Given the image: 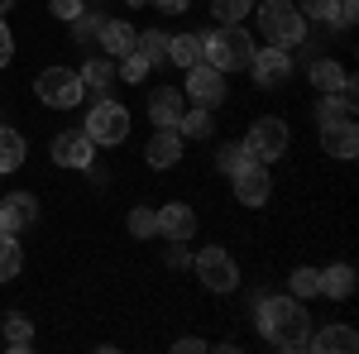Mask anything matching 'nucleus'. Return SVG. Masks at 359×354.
<instances>
[{
    "label": "nucleus",
    "instance_id": "6e6552de",
    "mask_svg": "<svg viewBox=\"0 0 359 354\" xmlns=\"http://www.w3.org/2000/svg\"><path fill=\"white\" fill-rule=\"evenodd\" d=\"M230 191H235V201L249 206V211H259V206H269V196H273V177H269V168L259 163V158H249L230 172Z\"/></svg>",
    "mask_w": 359,
    "mask_h": 354
},
{
    "label": "nucleus",
    "instance_id": "79ce46f5",
    "mask_svg": "<svg viewBox=\"0 0 359 354\" xmlns=\"http://www.w3.org/2000/svg\"><path fill=\"white\" fill-rule=\"evenodd\" d=\"M5 10H15V0H0V15H5Z\"/></svg>",
    "mask_w": 359,
    "mask_h": 354
},
{
    "label": "nucleus",
    "instance_id": "7ed1b4c3",
    "mask_svg": "<svg viewBox=\"0 0 359 354\" xmlns=\"http://www.w3.org/2000/svg\"><path fill=\"white\" fill-rule=\"evenodd\" d=\"M259 29L278 48H302L306 43V15L292 0H259Z\"/></svg>",
    "mask_w": 359,
    "mask_h": 354
},
{
    "label": "nucleus",
    "instance_id": "2f4dec72",
    "mask_svg": "<svg viewBox=\"0 0 359 354\" xmlns=\"http://www.w3.org/2000/svg\"><path fill=\"white\" fill-rule=\"evenodd\" d=\"M72 34H77V43H82V48H91V43H96V34H101V15H96V10H82V15L72 20Z\"/></svg>",
    "mask_w": 359,
    "mask_h": 354
},
{
    "label": "nucleus",
    "instance_id": "39448f33",
    "mask_svg": "<svg viewBox=\"0 0 359 354\" xmlns=\"http://www.w3.org/2000/svg\"><path fill=\"white\" fill-rule=\"evenodd\" d=\"M192 268H196V282H201L206 292H216V297H225V292L240 287V264H235L230 249H221V245H206L192 259Z\"/></svg>",
    "mask_w": 359,
    "mask_h": 354
},
{
    "label": "nucleus",
    "instance_id": "f704fd0d",
    "mask_svg": "<svg viewBox=\"0 0 359 354\" xmlns=\"http://www.w3.org/2000/svg\"><path fill=\"white\" fill-rule=\"evenodd\" d=\"M115 72H120V77H125V82H144V77H149V72H154V67H149V62H144V57L139 53H125L120 57V67H115Z\"/></svg>",
    "mask_w": 359,
    "mask_h": 354
},
{
    "label": "nucleus",
    "instance_id": "ea45409f",
    "mask_svg": "<svg viewBox=\"0 0 359 354\" xmlns=\"http://www.w3.org/2000/svg\"><path fill=\"white\" fill-rule=\"evenodd\" d=\"M172 350H177V354H201V350H206V340H196V335H182Z\"/></svg>",
    "mask_w": 359,
    "mask_h": 354
},
{
    "label": "nucleus",
    "instance_id": "37998d69",
    "mask_svg": "<svg viewBox=\"0 0 359 354\" xmlns=\"http://www.w3.org/2000/svg\"><path fill=\"white\" fill-rule=\"evenodd\" d=\"M130 5H144V0H130Z\"/></svg>",
    "mask_w": 359,
    "mask_h": 354
},
{
    "label": "nucleus",
    "instance_id": "a19ab883",
    "mask_svg": "<svg viewBox=\"0 0 359 354\" xmlns=\"http://www.w3.org/2000/svg\"><path fill=\"white\" fill-rule=\"evenodd\" d=\"M149 5H158V10H168V15H182L192 0H149Z\"/></svg>",
    "mask_w": 359,
    "mask_h": 354
},
{
    "label": "nucleus",
    "instance_id": "f3484780",
    "mask_svg": "<svg viewBox=\"0 0 359 354\" xmlns=\"http://www.w3.org/2000/svg\"><path fill=\"white\" fill-rule=\"evenodd\" d=\"M96 43H101V53H106V57H125V53H135L139 34H135V25H125V20H101Z\"/></svg>",
    "mask_w": 359,
    "mask_h": 354
},
{
    "label": "nucleus",
    "instance_id": "4be33fe9",
    "mask_svg": "<svg viewBox=\"0 0 359 354\" xmlns=\"http://www.w3.org/2000/svg\"><path fill=\"white\" fill-rule=\"evenodd\" d=\"M25 154H29L25 135L0 125V172H15V168H25Z\"/></svg>",
    "mask_w": 359,
    "mask_h": 354
},
{
    "label": "nucleus",
    "instance_id": "f03ea898",
    "mask_svg": "<svg viewBox=\"0 0 359 354\" xmlns=\"http://www.w3.org/2000/svg\"><path fill=\"white\" fill-rule=\"evenodd\" d=\"M254 57V39L245 25H216L201 34V62H211L216 72H245Z\"/></svg>",
    "mask_w": 359,
    "mask_h": 354
},
{
    "label": "nucleus",
    "instance_id": "393cba45",
    "mask_svg": "<svg viewBox=\"0 0 359 354\" xmlns=\"http://www.w3.org/2000/svg\"><path fill=\"white\" fill-rule=\"evenodd\" d=\"M25 268V249H20V235H5L0 230V282H15Z\"/></svg>",
    "mask_w": 359,
    "mask_h": 354
},
{
    "label": "nucleus",
    "instance_id": "f257e3e1",
    "mask_svg": "<svg viewBox=\"0 0 359 354\" xmlns=\"http://www.w3.org/2000/svg\"><path fill=\"white\" fill-rule=\"evenodd\" d=\"M259 330H264V340L273 345V350H287L297 354L306 350V340H311V316H306V306L292 292H283V297H259Z\"/></svg>",
    "mask_w": 359,
    "mask_h": 354
},
{
    "label": "nucleus",
    "instance_id": "6ab92c4d",
    "mask_svg": "<svg viewBox=\"0 0 359 354\" xmlns=\"http://www.w3.org/2000/svg\"><path fill=\"white\" fill-rule=\"evenodd\" d=\"M77 77H82L86 96H101V91H111V86H115V77H120V72H115V62L106 53H91L82 62V72H77Z\"/></svg>",
    "mask_w": 359,
    "mask_h": 354
},
{
    "label": "nucleus",
    "instance_id": "c756f323",
    "mask_svg": "<svg viewBox=\"0 0 359 354\" xmlns=\"http://www.w3.org/2000/svg\"><path fill=\"white\" fill-rule=\"evenodd\" d=\"M125 225H130L135 240H154V235H158V211H154V206H135Z\"/></svg>",
    "mask_w": 359,
    "mask_h": 354
},
{
    "label": "nucleus",
    "instance_id": "f8f14e48",
    "mask_svg": "<svg viewBox=\"0 0 359 354\" xmlns=\"http://www.w3.org/2000/svg\"><path fill=\"white\" fill-rule=\"evenodd\" d=\"M34 220H39V201H34L29 191L0 196V230H5V235H25Z\"/></svg>",
    "mask_w": 359,
    "mask_h": 354
},
{
    "label": "nucleus",
    "instance_id": "4c0bfd02",
    "mask_svg": "<svg viewBox=\"0 0 359 354\" xmlns=\"http://www.w3.org/2000/svg\"><path fill=\"white\" fill-rule=\"evenodd\" d=\"M359 20V0H340V10H335V29H355Z\"/></svg>",
    "mask_w": 359,
    "mask_h": 354
},
{
    "label": "nucleus",
    "instance_id": "2eb2a0df",
    "mask_svg": "<svg viewBox=\"0 0 359 354\" xmlns=\"http://www.w3.org/2000/svg\"><path fill=\"white\" fill-rule=\"evenodd\" d=\"M158 235H163V240H192L196 235V211L187 206V201L158 206Z\"/></svg>",
    "mask_w": 359,
    "mask_h": 354
},
{
    "label": "nucleus",
    "instance_id": "1a4fd4ad",
    "mask_svg": "<svg viewBox=\"0 0 359 354\" xmlns=\"http://www.w3.org/2000/svg\"><path fill=\"white\" fill-rule=\"evenodd\" d=\"M249 72H254V86H259V91H283V86L292 82V53H287V48H278V43L254 48Z\"/></svg>",
    "mask_w": 359,
    "mask_h": 354
},
{
    "label": "nucleus",
    "instance_id": "cd10ccee",
    "mask_svg": "<svg viewBox=\"0 0 359 354\" xmlns=\"http://www.w3.org/2000/svg\"><path fill=\"white\" fill-rule=\"evenodd\" d=\"M316 120L321 125H340V120H355V101H345L340 91H326L321 106H316Z\"/></svg>",
    "mask_w": 359,
    "mask_h": 354
},
{
    "label": "nucleus",
    "instance_id": "9b49d317",
    "mask_svg": "<svg viewBox=\"0 0 359 354\" xmlns=\"http://www.w3.org/2000/svg\"><path fill=\"white\" fill-rule=\"evenodd\" d=\"M53 163L57 168H91V158H96V144H91V135L86 130H67V135L53 139Z\"/></svg>",
    "mask_w": 359,
    "mask_h": 354
},
{
    "label": "nucleus",
    "instance_id": "bb28decb",
    "mask_svg": "<svg viewBox=\"0 0 359 354\" xmlns=\"http://www.w3.org/2000/svg\"><path fill=\"white\" fill-rule=\"evenodd\" d=\"M177 135H182V139H211V135H216V120H211V110H206V106L182 110V120H177Z\"/></svg>",
    "mask_w": 359,
    "mask_h": 354
},
{
    "label": "nucleus",
    "instance_id": "5701e85b",
    "mask_svg": "<svg viewBox=\"0 0 359 354\" xmlns=\"http://www.w3.org/2000/svg\"><path fill=\"white\" fill-rule=\"evenodd\" d=\"M168 39H172V34H163V29H144L139 43H135V53L144 57L149 67H163L168 62Z\"/></svg>",
    "mask_w": 359,
    "mask_h": 354
},
{
    "label": "nucleus",
    "instance_id": "72a5a7b5",
    "mask_svg": "<svg viewBox=\"0 0 359 354\" xmlns=\"http://www.w3.org/2000/svg\"><path fill=\"white\" fill-rule=\"evenodd\" d=\"M240 163H249L245 144H221V149H216V168H221V172H235Z\"/></svg>",
    "mask_w": 359,
    "mask_h": 354
},
{
    "label": "nucleus",
    "instance_id": "a211bd4d",
    "mask_svg": "<svg viewBox=\"0 0 359 354\" xmlns=\"http://www.w3.org/2000/svg\"><path fill=\"white\" fill-rule=\"evenodd\" d=\"M321 149H326L331 158H355V154H359V130H355V120L321 125Z\"/></svg>",
    "mask_w": 359,
    "mask_h": 354
},
{
    "label": "nucleus",
    "instance_id": "e433bc0d",
    "mask_svg": "<svg viewBox=\"0 0 359 354\" xmlns=\"http://www.w3.org/2000/svg\"><path fill=\"white\" fill-rule=\"evenodd\" d=\"M168 268H192V254H187V240H168Z\"/></svg>",
    "mask_w": 359,
    "mask_h": 354
},
{
    "label": "nucleus",
    "instance_id": "aec40b11",
    "mask_svg": "<svg viewBox=\"0 0 359 354\" xmlns=\"http://www.w3.org/2000/svg\"><path fill=\"white\" fill-rule=\"evenodd\" d=\"M316 292L331 297V301L355 297V268H350V264H331V268H321V287H316Z\"/></svg>",
    "mask_w": 359,
    "mask_h": 354
},
{
    "label": "nucleus",
    "instance_id": "20e7f679",
    "mask_svg": "<svg viewBox=\"0 0 359 354\" xmlns=\"http://www.w3.org/2000/svg\"><path fill=\"white\" fill-rule=\"evenodd\" d=\"M86 135H91V144H101V149H115V144H125L130 139V110L120 106V101H111V96H96V106L86 110Z\"/></svg>",
    "mask_w": 359,
    "mask_h": 354
},
{
    "label": "nucleus",
    "instance_id": "9d476101",
    "mask_svg": "<svg viewBox=\"0 0 359 354\" xmlns=\"http://www.w3.org/2000/svg\"><path fill=\"white\" fill-rule=\"evenodd\" d=\"M182 96H187V101H196V106H206V110H216L225 101V72H216L211 62L187 67V86H182Z\"/></svg>",
    "mask_w": 359,
    "mask_h": 354
},
{
    "label": "nucleus",
    "instance_id": "c9c22d12",
    "mask_svg": "<svg viewBox=\"0 0 359 354\" xmlns=\"http://www.w3.org/2000/svg\"><path fill=\"white\" fill-rule=\"evenodd\" d=\"M48 10H53L62 25H72V20H77V15L86 10V0H48Z\"/></svg>",
    "mask_w": 359,
    "mask_h": 354
},
{
    "label": "nucleus",
    "instance_id": "ddd939ff",
    "mask_svg": "<svg viewBox=\"0 0 359 354\" xmlns=\"http://www.w3.org/2000/svg\"><path fill=\"white\" fill-rule=\"evenodd\" d=\"M306 350H316V354H355L359 350V330L345 326V321H331V326L311 330Z\"/></svg>",
    "mask_w": 359,
    "mask_h": 354
},
{
    "label": "nucleus",
    "instance_id": "0eeeda50",
    "mask_svg": "<svg viewBox=\"0 0 359 354\" xmlns=\"http://www.w3.org/2000/svg\"><path fill=\"white\" fill-rule=\"evenodd\" d=\"M249 149V158H259V163H278L283 154H287V125L278 120V115H264V120H254L249 125V135L240 139Z\"/></svg>",
    "mask_w": 359,
    "mask_h": 354
},
{
    "label": "nucleus",
    "instance_id": "423d86ee",
    "mask_svg": "<svg viewBox=\"0 0 359 354\" xmlns=\"http://www.w3.org/2000/svg\"><path fill=\"white\" fill-rule=\"evenodd\" d=\"M34 91H39V101L48 110H72V106L86 101V86L72 67H43V72L34 77Z\"/></svg>",
    "mask_w": 359,
    "mask_h": 354
},
{
    "label": "nucleus",
    "instance_id": "a878e982",
    "mask_svg": "<svg viewBox=\"0 0 359 354\" xmlns=\"http://www.w3.org/2000/svg\"><path fill=\"white\" fill-rule=\"evenodd\" d=\"M306 77H311V86H316L321 96H326V91H340V82H345V67H340L335 57H316Z\"/></svg>",
    "mask_w": 359,
    "mask_h": 354
},
{
    "label": "nucleus",
    "instance_id": "473e14b6",
    "mask_svg": "<svg viewBox=\"0 0 359 354\" xmlns=\"http://www.w3.org/2000/svg\"><path fill=\"white\" fill-rule=\"evenodd\" d=\"M297 10H302L306 20H316V25H335L340 0H297Z\"/></svg>",
    "mask_w": 359,
    "mask_h": 354
},
{
    "label": "nucleus",
    "instance_id": "dca6fc26",
    "mask_svg": "<svg viewBox=\"0 0 359 354\" xmlns=\"http://www.w3.org/2000/svg\"><path fill=\"white\" fill-rule=\"evenodd\" d=\"M144 163L158 168V172L177 168V163H182V135H177V130H158V135L144 144Z\"/></svg>",
    "mask_w": 359,
    "mask_h": 354
},
{
    "label": "nucleus",
    "instance_id": "4468645a",
    "mask_svg": "<svg viewBox=\"0 0 359 354\" xmlns=\"http://www.w3.org/2000/svg\"><path fill=\"white\" fill-rule=\"evenodd\" d=\"M182 110H187V96H182L177 86H158V91L149 96V120H154L158 130H177Z\"/></svg>",
    "mask_w": 359,
    "mask_h": 354
},
{
    "label": "nucleus",
    "instance_id": "58836bf2",
    "mask_svg": "<svg viewBox=\"0 0 359 354\" xmlns=\"http://www.w3.org/2000/svg\"><path fill=\"white\" fill-rule=\"evenodd\" d=\"M10 57H15V39H10V25L0 20V67H10Z\"/></svg>",
    "mask_w": 359,
    "mask_h": 354
},
{
    "label": "nucleus",
    "instance_id": "7c9ffc66",
    "mask_svg": "<svg viewBox=\"0 0 359 354\" xmlns=\"http://www.w3.org/2000/svg\"><path fill=\"white\" fill-rule=\"evenodd\" d=\"M316 287H321V268H292V278H287V292L297 301L316 297Z\"/></svg>",
    "mask_w": 359,
    "mask_h": 354
},
{
    "label": "nucleus",
    "instance_id": "c85d7f7f",
    "mask_svg": "<svg viewBox=\"0 0 359 354\" xmlns=\"http://www.w3.org/2000/svg\"><path fill=\"white\" fill-rule=\"evenodd\" d=\"M216 25H245V15H254V0H211Z\"/></svg>",
    "mask_w": 359,
    "mask_h": 354
},
{
    "label": "nucleus",
    "instance_id": "412c9836",
    "mask_svg": "<svg viewBox=\"0 0 359 354\" xmlns=\"http://www.w3.org/2000/svg\"><path fill=\"white\" fill-rule=\"evenodd\" d=\"M5 350H15V354L34 350V326H29L25 311H5Z\"/></svg>",
    "mask_w": 359,
    "mask_h": 354
},
{
    "label": "nucleus",
    "instance_id": "b1692460",
    "mask_svg": "<svg viewBox=\"0 0 359 354\" xmlns=\"http://www.w3.org/2000/svg\"><path fill=\"white\" fill-rule=\"evenodd\" d=\"M168 62H177L182 72L201 62V34H177V39H168Z\"/></svg>",
    "mask_w": 359,
    "mask_h": 354
}]
</instances>
